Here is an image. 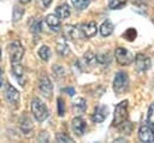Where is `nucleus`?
I'll use <instances>...</instances> for the list:
<instances>
[{
	"label": "nucleus",
	"mask_w": 154,
	"mask_h": 143,
	"mask_svg": "<svg viewBox=\"0 0 154 143\" xmlns=\"http://www.w3.org/2000/svg\"><path fill=\"white\" fill-rule=\"evenodd\" d=\"M138 138L142 142L152 143L154 142V131L148 124H142L138 130Z\"/></svg>",
	"instance_id": "6e6552de"
},
{
	"label": "nucleus",
	"mask_w": 154,
	"mask_h": 143,
	"mask_svg": "<svg viewBox=\"0 0 154 143\" xmlns=\"http://www.w3.org/2000/svg\"><path fill=\"white\" fill-rule=\"evenodd\" d=\"M150 64H152L150 59L144 54H137L135 56V66H136V70L138 72L147 71L150 67Z\"/></svg>",
	"instance_id": "1a4fd4ad"
},
{
	"label": "nucleus",
	"mask_w": 154,
	"mask_h": 143,
	"mask_svg": "<svg viewBox=\"0 0 154 143\" xmlns=\"http://www.w3.org/2000/svg\"><path fill=\"white\" fill-rule=\"evenodd\" d=\"M71 2H72V5L75 6L76 10L82 11V10H84V8L88 7L90 0H71Z\"/></svg>",
	"instance_id": "b1692460"
},
{
	"label": "nucleus",
	"mask_w": 154,
	"mask_h": 143,
	"mask_svg": "<svg viewBox=\"0 0 154 143\" xmlns=\"http://www.w3.org/2000/svg\"><path fill=\"white\" fill-rule=\"evenodd\" d=\"M95 61H96V55L91 50H89V52H87L84 54V56H83V65H85V66H93L95 64Z\"/></svg>",
	"instance_id": "4be33fe9"
},
{
	"label": "nucleus",
	"mask_w": 154,
	"mask_h": 143,
	"mask_svg": "<svg viewBox=\"0 0 154 143\" xmlns=\"http://www.w3.org/2000/svg\"><path fill=\"white\" fill-rule=\"evenodd\" d=\"M57 52H58L61 56H65V55L69 53V47H67V43L65 42L64 38L58 40V42H57Z\"/></svg>",
	"instance_id": "412c9836"
},
{
	"label": "nucleus",
	"mask_w": 154,
	"mask_h": 143,
	"mask_svg": "<svg viewBox=\"0 0 154 143\" xmlns=\"http://www.w3.org/2000/svg\"><path fill=\"white\" fill-rule=\"evenodd\" d=\"M71 129H72V131H73L77 136H82V135L84 133L85 129H87V124H85V121H84L82 118L76 117V118H73L72 121H71Z\"/></svg>",
	"instance_id": "9b49d317"
},
{
	"label": "nucleus",
	"mask_w": 154,
	"mask_h": 143,
	"mask_svg": "<svg viewBox=\"0 0 154 143\" xmlns=\"http://www.w3.org/2000/svg\"><path fill=\"white\" fill-rule=\"evenodd\" d=\"M7 52H8V55H10V59L12 62L13 61H20V59L24 55V48L19 41L11 42L7 47Z\"/></svg>",
	"instance_id": "39448f33"
},
{
	"label": "nucleus",
	"mask_w": 154,
	"mask_h": 143,
	"mask_svg": "<svg viewBox=\"0 0 154 143\" xmlns=\"http://www.w3.org/2000/svg\"><path fill=\"white\" fill-rule=\"evenodd\" d=\"M64 91L67 93L70 96H73V95H75V89H73V88H65Z\"/></svg>",
	"instance_id": "2f4dec72"
},
{
	"label": "nucleus",
	"mask_w": 154,
	"mask_h": 143,
	"mask_svg": "<svg viewBox=\"0 0 154 143\" xmlns=\"http://www.w3.org/2000/svg\"><path fill=\"white\" fill-rule=\"evenodd\" d=\"M38 89L41 91V94L46 97H49L53 93V84L49 79V77H47L46 75H42L38 78Z\"/></svg>",
	"instance_id": "423d86ee"
},
{
	"label": "nucleus",
	"mask_w": 154,
	"mask_h": 143,
	"mask_svg": "<svg viewBox=\"0 0 154 143\" xmlns=\"http://www.w3.org/2000/svg\"><path fill=\"white\" fill-rule=\"evenodd\" d=\"M53 71H54V73H55L57 76H64V73H65L64 68H63L60 65H54V66H53Z\"/></svg>",
	"instance_id": "7c9ffc66"
},
{
	"label": "nucleus",
	"mask_w": 154,
	"mask_h": 143,
	"mask_svg": "<svg viewBox=\"0 0 154 143\" xmlns=\"http://www.w3.org/2000/svg\"><path fill=\"white\" fill-rule=\"evenodd\" d=\"M55 138H57V141L58 142H69V143H71V142H73V139L70 137V136H67V135H65V133H58L57 136H55Z\"/></svg>",
	"instance_id": "c756f323"
},
{
	"label": "nucleus",
	"mask_w": 154,
	"mask_h": 143,
	"mask_svg": "<svg viewBox=\"0 0 154 143\" xmlns=\"http://www.w3.org/2000/svg\"><path fill=\"white\" fill-rule=\"evenodd\" d=\"M46 22H47V25L53 31H58L60 29V20H59V17H57L55 14H48L46 17Z\"/></svg>",
	"instance_id": "f3484780"
},
{
	"label": "nucleus",
	"mask_w": 154,
	"mask_h": 143,
	"mask_svg": "<svg viewBox=\"0 0 154 143\" xmlns=\"http://www.w3.org/2000/svg\"><path fill=\"white\" fill-rule=\"evenodd\" d=\"M22 4H28V2H30V0H19Z\"/></svg>",
	"instance_id": "72a5a7b5"
},
{
	"label": "nucleus",
	"mask_w": 154,
	"mask_h": 143,
	"mask_svg": "<svg viewBox=\"0 0 154 143\" xmlns=\"http://www.w3.org/2000/svg\"><path fill=\"white\" fill-rule=\"evenodd\" d=\"M111 59H112V56L109 55L108 52H102V53L96 54V61H97L99 64H102V65L109 64V62H111Z\"/></svg>",
	"instance_id": "5701e85b"
},
{
	"label": "nucleus",
	"mask_w": 154,
	"mask_h": 143,
	"mask_svg": "<svg viewBox=\"0 0 154 143\" xmlns=\"http://www.w3.org/2000/svg\"><path fill=\"white\" fill-rule=\"evenodd\" d=\"M128 119V101H122L116 106L114 109V118H113V125L119 126Z\"/></svg>",
	"instance_id": "f03ea898"
},
{
	"label": "nucleus",
	"mask_w": 154,
	"mask_h": 143,
	"mask_svg": "<svg viewBox=\"0 0 154 143\" xmlns=\"http://www.w3.org/2000/svg\"><path fill=\"white\" fill-rule=\"evenodd\" d=\"M40 1H41V4H42L43 7H48V6L52 4L53 0H40Z\"/></svg>",
	"instance_id": "473e14b6"
},
{
	"label": "nucleus",
	"mask_w": 154,
	"mask_h": 143,
	"mask_svg": "<svg viewBox=\"0 0 154 143\" xmlns=\"http://www.w3.org/2000/svg\"><path fill=\"white\" fill-rule=\"evenodd\" d=\"M55 12H57V14H58V17L60 19H65V18H67L70 16V7H69V5L64 4V5L58 6L55 8Z\"/></svg>",
	"instance_id": "6ab92c4d"
},
{
	"label": "nucleus",
	"mask_w": 154,
	"mask_h": 143,
	"mask_svg": "<svg viewBox=\"0 0 154 143\" xmlns=\"http://www.w3.org/2000/svg\"><path fill=\"white\" fill-rule=\"evenodd\" d=\"M147 124L153 129L154 131V103H152L148 108V114H147Z\"/></svg>",
	"instance_id": "a878e982"
},
{
	"label": "nucleus",
	"mask_w": 154,
	"mask_h": 143,
	"mask_svg": "<svg viewBox=\"0 0 154 143\" xmlns=\"http://www.w3.org/2000/svg\"><path fill=\"white\" fill-rule=\"evenodd\" d=\"M0 87H1V78H0Z\"/></svg>",
	"instance_id": "f704fd0d"
},
{
	"label": "nucleus",
	"mask_w": 154,
	"mask_h": 143,
	"mask_svg": "<svg viewBox=\"0 0 154 143\" xmlns=\"http://www.w3.org/2000/svg\"><path fill=\"white\" fill-rule=\"evenodd\" d=\"M0 55H1V49H0Z\"/></svg>",
	"instance_id": "c9c22d12"
},
{
	"label": "nucleus",
	"mask_w": 154,
	"mask_h": 143,
	"mask_svg": "<svg viewBox=\"0 0 154 143\" xmlns=\"http://www.w3.org/2000/svg\"><path fill=\"white\" fill-rule=\"evenodd\" d=\"M12 75L14 76V78L17 79V82L24 87L26 83V76L24 72V67L19 64V61H13L12 62Z\"/></svg>",
	"instance_id": "0eeeda50"
},
{
	"label": "nucleus",
	"mask_w": 154,
	"mask_h": 143,
	"mask_svg": "<svg viewBox=\"0 0 154 143\" xmlns=\"http://www.w3.org/2000/svg\"><path fill=\"white\" fill-rule=\"evenodd\" d=\"M38 56L43 61H47L51 58V50H49V48L47 46H41V48L38 49Z\"/></svg>",
	"instance_id": "393cba45"
},
{
	"label": "nucleus",
	"mask_w": 154,
	"mask_h": 143,
	"mask_svg": "<svg viewBox=\"0 0 154 143\" xmlns=\"http://www.w3.org/2000/svg\"><path fill=\"white\" fill-rule=\"evenodd\" d=\"M129 85V77L125 72L120 71L116 75L114 79H113V90L117 94H123Z\"/></svg>",
	"instance_id": "7ed1b4c3"
},
{
	"label": "nucleus",
	"mask_w": 154,
	"mask_h": 143,
	"mask_svg": "<svg viewBox=\"0 0 154 143\" xmlns=\"http://www.w3.org/2000/svg\"><path fill=\"white\" fill-rule=\"evenodd\" d=\"M81 34H82L81 29H78L75 25H65L64 26V36H65V38L76 40V38H78L81 36Z\"/></svg>",
	"instance_id": "4468645a"
},
{
	"label": "nucleus",
	"mask_w": 154,
	"mask_h": 143,
	"mask_svg": "<svg viewBox=\"0 0 154 143\" xmlns=\"http://www.w3.org/2000/svg\"><path fill=\"white\" fill-rule=\"evenodd\" d=\"M96 26H97L96 23H95L94 20H91V22H89V23L82 24L79 29H81L82 34H83L85 37H93V36L96 34V31H97V28H96Z\"/></svg>",
	"instance_id": "ddd939ff"
},
{
	"label": "nucleus",
	"mask_w": 154,
	"mask_h": 143,
	"mask_svg": "<svg viewBox=\"0 0 154 143\" xmlns=\"http://www.w3.org/2000/svg\"><path fill=\"white\" fill-rule=\"evenodd\" d=\"M41 18H32L31 20H30V23H29V29H30V31L31 32H34V34H38V32H41Z\"/></svg>",
	"instance_id": "aec40b11"
},
{
	"label": "nucleus",
	"mask_w": 154,
	"mask_h": 143,
	"mask_svg": "<svg viewBox=\"0 0 154 143\" xmlns=\"http://www.w3.org/2000/svg\"><path fill=\"white\" fill-rule=\"evenodd\" d=\"M31 113L37 121H43L48 117V109L46 105L37 97L32 99L31 101Z\"/></svg>",
	"instance_id": "f257e3e1"
},
{
	"label": "nucleus",
	"mask_w": 154,
	"mask_h": 143,
	"mask_svg": "<svg viewBox=\"0 0 154 143\" xmlns=\"http://www.w3.org/2000/svg\"><path fill=\"white\" fill-rule=\"evenodd\" d=\"M114 55L119 65H130L135 60V55L129 49L123 48V47H118L114 52Z\"/></svg>",
	"instance_id": "20e7f679"
},
{
	"label": "nucleus",
	"mask_w": 154,
	"mask_h": 143,
	"mask_svg": "<svg viewBox=\"0 0 154 143\" xmlns=\"http://www.w3.org/2000/svg\"><path fill=\"white\" fill-rule=\"evenodd\" d=\"M107 117V107L106 106H97L91 114V120L94 123H102Z\"/></svg>",
	"instance_id": "f8f14e48"
},
{
	"label": "nucleus",
	"mask_w": 154,
	"mask_h": 143,
	"mask_svg": "<svg viewBox=\"0 0 154 143\" xmlns=\"http://www.w3.org/2000/svg\"><path fill=\"white\" fill-rule=\"evenodd\" d=\"M19 127H20V130H22V132L24 135H30L32 132L34 126H32V123H31V120H30V118L28 115H23L20 118V120H19Z\"/></svg>",
	"instance_id": "dca6fc26"
},
{
	"label": "nucleus",
	"mask_w": 154,
	"mask_h": 143,
	"mask_svg": "<svg viewBox=\"0 0 154 143\" xmlns=\"http://www.w3.org/2000/svg\"><path fill=\"white\" fill-rule=\"evenodd\" d=\"M87 109V101L83 97H77L72 102V112L75 114H82Z\"/></svg>",
	"instance_id": "2eb2a0df"
},
{
	"label": "nucleus",
	"mask_w": 154,
	"mask_h": 143,
	"mask_svg": "<svg viewBox=\"0 0 154 143\" xmlns=\"http://www.w3.org/2000/svg\"><path fill=\"white\" fill-rule=\"evenodd\" d=\"M113 29H114L113 23L107 19V20H105V22L101 24V26H100V34H101L102 36H108V35H111V34L113 32Z\"/></svg>",
	"instance_id": "a211bd4d"
},
{
	"label": "nucleus",
	"mask_w": 154,
	"mask_h": 143,
	"mask_svg": "<svg viewBox=\"0 0 154 143\" xmlns=\"http://www.w3.org/2000/svg\"><path fill=\"white\" fill-rule=\"evenodd\" d=\"M5 97H6L7 102H10V103L13 105V106H17L18 102H19V99H20L19 93H18L12 85H10V84L6 87V90H5Z\"/></svg>",
	"instance_id": "9d476101"
},
{
	"label": "nucleus",
	"mask_w": 154,
	"mask_h": 143,
	"mask_svg": "<svg viewBox=\"0 0 154 143\" xmlns=\"http://www.w3.org/2000/svg\"><path fill=\"white\" fill-rule=\"evenodd\" d=\"M23 13H24V10L20 6H18V5H14L13 6V20L14 22H17L18 19H20V17L23 16Z\"/></svg>",
	"instance_id": "bb28decb"
},
{
	"label": "nucleus",
	"mask_w": 154,
	"mask_h": 143,
	"mask_svg": "<svg viewBox=\"0 0 154 143\" xmlns=\"http://www.w3.org/2000/svg\"><path fill=\"white\" fill-rule=\"evenodd\" d=\"M57 106H58V114L60 117H63L65 113V103H64V100L61 97H59L57 100Z\"/></svg>",
	"instance_id": "c85d7f7f"
},
{
	"label": "nucleus",
	"mask_w": 154,
	"mask_h": 143,
	"mask_svg": "<svg viewBox=\"0 0 154 143\" xmlns=\"http://www.w3.org/2000/svg\"><path fill=\"white\" fill-rule=\"evenodd\" d=\"M124 5H125V1H122V0H108V7L112 10L122 8Z\"/></svg>",
	"instance_id": "cd10ccee"
}]
</instances>
